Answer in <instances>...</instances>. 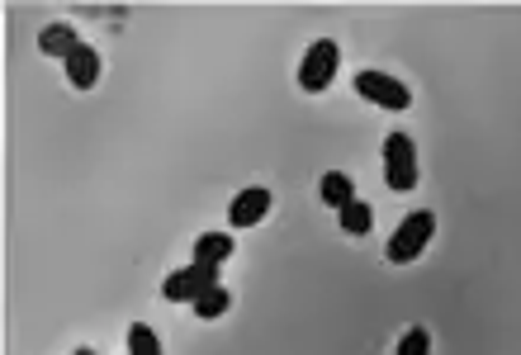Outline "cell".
Masks as SVG:
<instances>
[{"instance_id":"cell-9","label":"cell","mask_w":521,"mask_h":355,"mask_svg":"<svg viewBox=\"0 0 521 355\" xmlns=\"http://www.w3.org/2000/svg\"><path fill=\"white\" fill-rule=\"evenodd\" d=\"M318 190H323V204H332L337 213H342L346 204L356 199V185H351V176H342V171H327Z\"/></svg>"},{"instance_id":"cell-14","label":"cell","mask_w":521,"mask_h":355,"mask_svg":"<svg viewBox=\"0 0 521 355\" xmlns=\"http://www.w3.org/2000/svg\"><path fill=\"white\" fill-rule=\"evenodd\" d=\"M432 351V337H427V327H408V337L398 341V355H427Z\"/></svg>"},{"instance_id":"cell-6","label":"cell","mask_w":521,"mask_h":355,"mask_svg":"<svg viewBox=\"0 0 521 355\" xmlns=\"http://www.w3.org/2000/svg\"><path fill=\"white\" fill-rule=\"evenodd\" d=\"M266 213H270V190L252 185V190H242V195L233 199V209H228V223H233V228H256Z\"/></svg>"},{"instance_id":"cell-5","label":"cell","mask_w":521,"mask_h":355,"mask_svg":"<svg viewBox=\"0 0 521 355\" xmlns=\"http://www.w3.org/2000/svg\"><path fill=\"white\" fill-rule=\"evenodd\" d=\"M356 90L365 95V100L384 105V109H408L413 105V90L403 86V81H394V76H384V71H360Z\"/></svg>"},{"instance_id":"cell-3","label":"cell","mask_w":521,"mask_h":355,"mask_svg":"<svg viewBox=\"0 0 521 355\" xmlns=\"http://www.w3.org/2000/svg\"><path fill=\"white\" fill-rule=\"evenodd\" d=\"M209 289H218V266H199V261H190L185 270H176V275L166 280V299L171 303H199Z\"/></svg>"},{"instance_id":"cell-12","label":"cell","mask_w":521,"mask_h":355,"mask_svg":"<svg viewBox=\"0 0 521 355\" xmlns=\"http://www.w3.org/2000/svg\"><path fill=\"white\" fill-rule=\"evenodd\" d=\"M128 355H162V341H157V332L147 322H133L128 327Z\"/></svg>"},{"instance_id":"cell-8","label":"cell","mask_w":521,"mask_h":355,"mask_svg":"<svg viewBox=\"0 0 521 355\" xmlns=\"http://www.w3.org/2000/svg\"><path fill=\"white\" fill-rule=\"evenodd\" d=\"M228 256H233V237H228V232H204V237L195 242L199 266H223Z\"/></svg>"},{"instance_id":"cell-11","label":"cell","mask_w":521,"mask_h":355,"mask_svg":"<svg viewBox=\"0 0 521 355\" xmlns=\"http://www.w3.org/2000/svg\"><path fill=\"white\" fill-rule=\"evenodd\" d=\"M370 223H375V213H370V204L365 199H351L342 209V232H351V237H365L370 232Z\"/></svg>"},{"instance_id":"cell-7","label":"cell","mask_w":521,"mask_h":355,"mask_svg":"<svg viewBox=\"0 0 521 355\" xmlns=\"http://www.w3.org/2000/svg\"><path fill=\"white\" fill-rule=\"evenodd\" d=\"M67 81H72L76 90L95 86V81H100V53H95V48H86V43H76L72 53H67Z\"/></svg>"},{"instance_id":"cell-2","label":"cell","mask_w":521,"mask_h":355,"mask_svg":"<svg viewBox=\"0 0 521 355\" xmlns=\"http://www.w3.org/2000/svg\"><path fill=\"white\" fill-rule=\"evenodd\" d=\"M432 232H436L432 213H413V218H408V223L394 232V242H389V261H398V266L417 261V256L427 251V242H432Z\"/></svg>"},{"instance_id":"cell-4","label":"cell","mask_w":521,"mask_h":355,"mask_svg":"<svg viewBox=\"0 0 521 355\" xmlns=\"http://www.w3.org/2000/svg\"><path fill=\"white\" fill-rule=\"evenodd\" d=\"M332 76H337V43H332V38H318V43L308 48L304 67H299V86L304 90H327L332 86Z\"/></svg>"},{"instance_id":"cell-10","label":"cell","mask_w":521,"mask_h":355,"mask_svg":"<svg viewBox=\"0 0 521 355\" xmlns=\"http://www.w3.org/2000/svg\"><path fill=\"white\" fill-rule=\"evenodd\" d=\"M38 48H43L48 57H62V62H67V53L76 48V34L67 29V24H48V29L38 34Z\"/></svg>"},{"instance_id":"cell-1","label":"cell","mask_w":521,"mask_h":355,"mask_svg":"<svg viewBox=\"0 0 521 355\" xmlns=\"http://www.w3.org/2000/svg\"><path fill=\"white\" fill-rule=\"evenodd\" d=\"M384 180L398 195H408L417 185V152L408 142V133H389V142H384Z\"/></svg>"},{"instance_id":"cell-15","label":"cell","mask_w":521,"mask_h":355,"mask_svg":"<svg viewBox=\"0 0 521 355\" xmlns=\"http://www.w3.org/2000/svg\"><path fill=\"white\" fill-rule=\"evenodd\" d=\"M76 355H95V351H76Z\"/></svg>"},{"instance_id":"cell-13","label":"cell","mask_w":521,"mask_h":355,"mask_svg":"<svg viewBox=\"0 0 521 355\" xmlns=\"http://www.w3.org/2000/svg\"><path fill=\"white\" fill-rule=\"evenodd\" d=\"M228 303H233L228 299V289H209V294L195 303V313L199 318H218V313H228Z\"/></svg>"}]
</instances>
